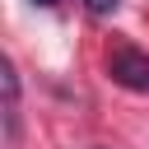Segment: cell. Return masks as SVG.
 Here are the masks:
<instances>
[{
    "mask_svg": "<svg viewBox=\"0 0 149 149\" xmlns=\"http://www.w3.org/2000/svg\"><path fill=\"white\" fill-rule=\"evenodd\" d=\"M0 88H5V135H19V74L9 61H0Z\"/></svg>",
    "mask_w": 149,
    "mask_h": 149,
    "instance_id": "obj_2",
    "label": "cell"
},
{
    "mask_svg": "<svg viewBox=\"0 0 149 149\" xmlns=\"http://www.w3.org/2000/svg\"><path fill=\"white\" fill-rule=\"evenodd\" d=\"M33 5H56V0H33Z\"/></svg>",
    "mask_w": 149,
    "mask_h": 149,
    "instance_id": "obj_4",
    "label": "cell"
},
{
    "mask_svg": "<svg viewBox=\"0 0 149 149\" xmlns=\"http://www.w3.org/2000/svg\"><path fill=\"white\" fill-rule=\"evenodd\" d=\"M84 5H88L93 14H112V9H116V0H84Z\"/></svg>",
    "mask_w": 149,
    "mask_h": 149,
    "instance_id": "obj_3",
    "label": "cell"
},
{
    "mask_svg": "<svg viewBox=\"0 0 149 149\" xmlns=\"http://www.w3.org/2000/svg\"><path fill=\"white\" fill-rule=\"evenodd\" d=\"M107 74H112L121 88H130V93H149V56H144L140 47H112Z\"/></svg>",
    "mask_w": 149,
    "mask_h": 149,
    "instance_id": "obj_1",
    "label": "cell"
}]
</instances>
